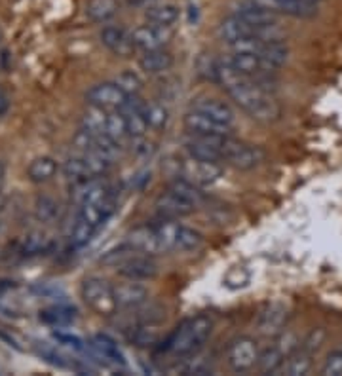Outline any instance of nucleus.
Masks as SVG:
<instances>
[{"label":"nucleus","instance_id":"nucleus-19","mask_svg":"<svg viewBox=\"0 0 342 376\" xmlns=\"http://www.w3.org/2000/svg\"><path fill=\"white\" fill-rule=\"evenodd\" d=\"M192 108L198 110V113H204L208 115L209 118L221 122L225 126H234V110L230 108V105H227L225 101H219V99H213V97H200L192 103Z\"/></svg>","mask_w":342,"mask_h":376},{"label":"nucleus","instance_id":"nucleus-56","mask_svg":"<svg viewBox=\"0 0 342 376\" xmlns=\"http://www.w3.org/2000/svg\"><path fill=\"white\" fill-rule=\"evenodd\" d=\"M2 181H4V164L0 161V185H2Z\"/></svg>","mask_w":342,"mask_h":376},{"label":"nucleus","instance_id":"nucleus-52","mask_svg":"<svg viewBox=\"0 0 342 376\" xmlns=\"http://www.w3.org/2000/svg\"><path fill=\"white\" fill-rule=\"evenodd\" d=\"M185 373H187V375L206 376V375H211L213 369H211V365H209L208 361H204V359H196V361H192L190 365H188L187 369H185Z\"/></svg>","mask_w":342,"mask_h":376},{"label":"nucleus","instance_id":"nucleus-8","mask_svg":"<svg viewBox=\"0 0 342 376\" xmlns=\"http://www.w3.org/2000/svg\"><path fill=\"white\" fill-rule=\"evenodd\" d=\"M128 95L122 92L114 82L95 84L86 92V101L94 107H101L105 110H120L128 103Z\"/></svg>","mask_w":342,"mask_h":376},{"label":"nucleus","instance_id":"nucleus-37","mask_svg":"<svg viewBox=\"0 0 342 376\" xmlns=\"http://www.w3.org/2000/svg\"><path fill=\"white\" fill-rule=\"evenodd\" d=\"M156 230V234L160 238L162 245L166 251L169 249H175V240H177V232H179V222L177 219H166V217H160V221L152 224Z\"/></svg>","mask_w":342,"mask_h":376},{"label":"nucleus","instance_id":"nucleus-9","mask_svg":"<svg viewBox=\"0 0 342 376\" xmlns=\"http://www.w3.org/2000/svg\"><path fill=\"white\" fill-rule=\"evenodd\" d=\"M73 200L78 205L84 203H105L113 196V190L108 187V182L101 177H92L84 181H76L74 188L71 190Z\"/></svg>","mask_w":342,"mask_h":376},{"label":"nucleus","instance_id":"nucleus-46","mask_svg":"<svg viewBox=\"0 0 342 376\" xmlns=\"http://www.w3.org/2000/svg\"><path fill=\"white\" fill-rule=\"evenodd\" d=\"M323 376H342V349L331 352L322 367Z\"/></svg>","mask_w":342,"mask_h":376},{"label":"nucleus","instance_id":"nucleus-6","mask_svg":"<svg viewBox=\"0 0 342 376\" xmlns=\"http://www.w3.org/2000/svg\"><path fill=\"white\" fill-rule=\"evenodd\" d=\"M227 361L234 373H248L257 367L259 348H257L255 340L249 336H240V338L232 340V344L228 346Z\"/></svg>","mask_w":342,"mask_h":376},{"label":"nucleus","instance_id":"nucleus-3","mask_svg":"<svg viewBox=\"0 0 342 376\" xmlns=\"http://www.w3.org/2000/svg\"><path fill=\"white\" fill-rule=\"evenodd\" d=\"M80 296L99 316H113L118 310L114 287L103 277H86L80 285Z\"/></svg>","mask_w":342,"mask_h":376},{"label":"nucleus","instance_id":"nucleus-12","mask_svg":"<svg viewBox=\"0 0 342 376\" xmlns=\"http://www.w3.org/2000/svg\"><path fill=\"white\" fill-rule=\"evenodd\" d=\"M131 247H135L143 255H160V253H166V249L162 245L160 238L156 234V230L152 224H143V226H137V229L129 230L126 240Z\"/></svg>","mask_w":342,"mask_h":376},{"label":"nucleus","instance_id":"nucleus-43","mask_svg":"<svg viewBox=\"0 0 342 376\" xmlns=\"http://www.w3.org/2000/svg\"><path fill=\"white\" fill-rule=\"evenodd\" d=\"M249 272L248 268H243V266H232V268L228 270L227 274H225V285H227L228 289H243L245 285L249 283Z\"/></svg>","mask_w":342,"mask_h":376},{"label":"nucleus","instance_id":"nucleus-24","mask_svg":"<svg viewBox=\"0 0 342 376\" xmlns=\"http://www.w3.org/2000/svg\"><path fill=\"white\" fill-rule=\"evenodd\" d=\"M42 323H46L50 327H67L76 319V310L74 306L61 303L54 304V306H48V308L38 312Z\"/></svg>","mask_w":342,"mask_h":376},{"label":"nucleus","instance_id":"nucleus-1","mask_svg":"<svg viewBox=\"0 0 342 376\" xmlns=\"http://www.w3.org/2000/svg\"><path fill=\"white\" fill-rule=\"evenodd\" d=\"M227 89L228 97L242 108L243 113H248L253 120L261 124H272L280 120L282 116V107L276 101L274 95L261 87L253 78L242 76L240 80L230 84Z\"/></svg>","mask_w":342,"mask_h":376},{"label":"nucleus","instance_id":"nucleus-39","mask_svg":"<svg viewBox=\"0 0 342 376\" xmlns=\"http://www.w3.org/2000/svg\"><path fill=\"white\" fill-rule=\"evenodd\" d=\"M137 253H139L137 249L131 247L128 242H124V243H120L118 247L107 251L105 255L101 256V262H103V264H107V266H114V268H118L122 262H126L128 259L137 255Z\"/></svg>","mask_w":342,"mask_h":376},{"label":"nucleus","instance_id":"nucleus-29","mask_svg":"<svg viewBox=\"0 0 342 376\" xmlns=\"http://www.w3.org/2000/svg\"><path fill=\"white\" fill-rule=\"evenodd\" d=\"M57 173V161L50 156L34 158L27 168V177L33 182H46Z\"/></svg>","mask_w":342,"mask_h":376},{"label":"nucleus","instance_id":"nucleus-45","mask_svg":"<svg viewBox=\"0 0 342 376\" xmlns=\"http://www.w3.org/2000/svg\"><path fill=\"white\" fill-rule=\"evenodd\" d=\"M276 346L282 349L283 356L289 357L291 354H295L297 349L301 348V342H299V338H297L295 333L283 329L282 333L278 335V344H276Z\"/></svg>","mask_w":342,"mask_h":376},{"label":"nucleus","instance_id":"nucleus-57","mask_svg":"<svg viewBox=\"0 0 342 376\" xmlns=\"http://www.w3.org/2000/svg\"><path fill=\"white\" fill-rule=\"evenodd\" d=\"M2 203H4V200H2V196H0V208H2Z\"/></svg>","mask_w":342,"mask_h":376},{"label":"nucleus","instance_id":"nucleus-34","mask_svg":"<svg viewBox=\"0 0 342 376\" xmlns=\"http://www.w3.org/2000/svg\"><path fill=\"white\" fill-rule=\"evenodd\" d=\"M129 340L137 346V348H148L160 342V331L156 329L155 323H139L137 327L131 329Z\"/></svg>","mask_w":342,"mask_h":376},{"label":"nucleus","instance_id":"nucleus-14","mask_svg":"<svg viewBox=\"0 0 342 376\" xmlns=\"http://www.w3.org/2000/svg\"><path fill=\"white\" fill-rule=\"evenodd\" d=\"M287 306L282 303H272L262 310L257 319V329L264 336H278L287 323Z\"/></svg>","mask_w":342,"mask_h":376},{"label":"nucleus","instance_id":"nucleus-16","mask_svg":"<svg viewBox=\"0 0 342 376\" xmlns=\"http://www.w3.org/2000/svg\"><path fill=\"white\" fill-rule=\"evenodd\" d=\"M185 128L190 135H230L232 128L190 108L185 116Z\"/></svg>","mask_w":342,"mask_h":376},{"label":"nucleus","instance_id":"nucleus-26","mask_svg":"<svg viewBox=\"0 0 342 376\" xmlns=\"http://www.w3.org/2000/svg\"><path fill=\"white\" fill-rule=\"evenodd\" d=\"M169 192H173L177 198H181L183 202L190 203L192 208H198L201 202H204V192H201V188L194 182H190L185 177H177L173 181L169 182L168 187Z\"/></svg>","mask_w":342,"mask_h":376},{"label":"nucleus","instance_id":"nucleus-18","mask_svg":"<svg viewBox=\"0 0 342 376\" xmlns=\"http://www.w3.org/2000/svg\"><path fill=\"white\" fill-rule=\"evenodd\" d=\"M236 15H240L245 23L257 29V36H259V31H262V29L278 25V14L276 12H272L269 8L259 6V4H253V2H248V4L238 8Z\"/></svg>","mask_w":342,"mask_h":376},{"label":"nucleus","instance_id":"nucleus-15","mask_svg":"<svg viewBox=\"0 0 342 376\" xmlns=\"http://www.w3.org/2000/svg\"><path fill=\"white\" fill-rule=\"evenodd\" d=\"M118 274L128 277V280H137V282H145V280H152L158 274V264L150 255H143L137 253L126 262H122L118 266Z\"/></svg>","mask_w":342,"mask_h":376},{"label":"nucleus","instance_id":"nucleus-33","mask_svg":"<svg viewBox=\"0 0 342 376\" xmlns=\"http://www.w3.org/2000/svg\"><path fill=\"white\" fill-rule=\"evenodd\" d=\"M287 357L283 356V352L278 346H269V348H264L259 354V361H257V367L261 373L264 375H272L276 370H280L283 367V363H285Z\"/></svg>","mask_w":342,"mask_h":376},{"label":"nucleus","instance_id":"nucleus-42","mask_svg":"<svg viewBox=\"0 0 342 376\" xmlns=\"http://www.w3.org/2000/svg\"><path fill=\"white\" fill-rule=\"evenodd\" d=\"M145 118H147L150 129H164L168 126L169 113L160 103H148L145 108Z\"/></svg>","mask_w":342,"mask_h":376},{"label":"nucleus","instance_id":"nucleus-40","mask_svg":"<svg viewBox=\"0 0 342 376\" xmlns=\"http://www.w3.org/2000/svg\"><path fill=\"white\" fill-rule=\"evenodd\" d=\"M114 84L120 87L124 94L128 97H134V95H139L143 92V80L141 76L134 71H124L116 78H114Z\"/></svg>","mask_w":342,"mask_h":376},{"label":"nucleus","instance_id":"nucleus-48","mask_svg":"<svg viewBox=\"0 0 342 376\" xmlns=\"http://www.w3.org/2000/svg\"><path fill=\"white\" fill-rule=\"evenodd\" d=\"M217 65H219V59H215L211 55H201L198 61V71L204 78L217 82Z\"/></svg>","mask_w":342,"mask_h":376},{"label":"nucleus","instance_id":"nucleus-53","mask_svg":"<svg viewBox=\"0 0 342 376\" xmlns=\"http://www.w3.org/2000/svg\"><path fill=\"white\" fill-rule=\"evenodd\" d=\"M0 340L6 344V346H10V348H14L15 352H23V346H21L20 338H17L12 331L0 327Z\"/></svg>","mask_w":342,"mask_h":376},{"label":"nucleus","instance_id":"nucleus-38","mask_svg":"<svg viewBox=\"0 0 342 376\" xmlns=\"http://www.w3.org/2000/svg\"><path fill=\"white\" fill-rule=\"evenodd\" d=\"M204 243V236L198 230L190 229V226H179L177 232V240H175V249L179 251H196Z\"/></svg>","mask_w":342,"mask_h":376},{"label":"nucleus","instance_id":"nucleus-5","mask_svg":"<svg viewBox=\"0 0 342 376\" xmlns=\"http://www.w3.org/2000/svg\"><path fill=\"white\" fill-rule=\"evenodd\" d=\"M108 166L111 161L107 158L94 154V152H82L80 156H73L63 164V173L74 181H84V179L107 173Z\"/></svg>","mask_w":342,"mask_h":376},{"label":"nucleus","instance_id":"nucleus-7","mask_svg":"<svg viewBox=\"0 0 342 376\" xmlns=\"http://www.w3.org/2000/svg\"><path fill=\"white\" fill-rule=\"evenodd\" d=\"M181 175L190 182H194L200 188L211 187L215 182L219 181L222 177V168L215 161H201L194 160V158H188V160L181 161V168H179Z\"/></svg>","mask_w":342,"mask_h":376},{"label":"nucleus","instance_id":"nucleus-36","mask_svg":"<svg viewBox=\"0 0 342 376\" xmlns=\"http://www.w3.org/2000/svg\"><path fill=\"white\" fill-rule=\"evenodd\" d=\"M105 133H107L116 145H120V147L128 141L129 139L128 124H126V118L122 115V110H113V113H108L107 129H105Z\"/></svg>","mask_w":342,"mask_h":376},{"label":"nucleus","instance_id":"nucleus-31","mask_svg":"<svg viewBox=\"0 0 342 376\" xmlns=\"http://www.w3.org/2000/svg\"><path fill=\"white\" fill-rule=\"evenodd\" d=\"M145 20L152 25L162 27H171L175 21L179 20V8L173 4H160V6H150L145 12Z\"/></svg>","mask_w":342,"mask_h":376},{"label":"nucleus","instance_id":"nucleus-25","mask_svg":"<svg viewBox=\"0 0 342 376\" xmlns=\"http://www.w3.org/2000/svg\"><path fill=\"white\" fill-rule=\"evenodd\" d=\"M171 65H173V55L166 52L164 48L152 50V52H143V55L139 57V67L148 74L166 73L171 68Z\"/></svg>","mask_w":342,"mask_h":376},{"label":"nucleus","instance_id":"nucleus-55","mask_svg":"<svg viewBox=\"0 0 342 376\" xmlns=\"http://www.w3.org/2000/svg\"><path fill=\"white\" fill-rule=\"evenodd\" d=\"M0 314H2V316H6V317H14L15 316L12 310H8L6 306H2V304H0Z\"/></svg>","mask_w":342,"mask_h":376},{"label":"nucleus","instance_id":"nucleus-51","mask_svg":"<svg viewBox=\"0 0 342 376\" xmlns=\"http://www.w3.org/2000/svg\"><path fill=\"white\" fill-rule=\"evenodd\" d=\"M46 249V238L41 234H31L25 242V253L34 255V253H41Z\"/></svg>","mask_w":342,"mask_h":376},{"label":"nucleus","instance_id":"nucleus-35","mask_svg":"<svg viewBox=\"0 0 342 376\" xmlns=\"http://www.w3.org/2000/svg\"><path fill=\"white\" fill-rule=\"evenodd\" d=\"M283 373L287 376H304L312 369V354L304 349H297L295 354L287 357V363H283Z\"/></svg>","mask_w":342,"mask_h":376},{"label":"nucleus","instance_id":"nucleus-50","mask_svg":"<svg viewBox=\"0 0 342 376\" xmlns=\"http://www.w3.org/2000/svg\"><path fill=\"white\" fill-rule=\"evenodd\" d=\"M54 338L57 340V342L65 344V346H71V348H74V349L86 348V344H84V340H82L80 336L71 335V333H61V331H55Z\"/></svg>","mask_w":342,"mask_h":376},{"label":"nucleus","instance_id":"nucleus-28","mask_svg":"<svg viewBox=\"0 0 342 376\" xmlns=\"http://www.w3.org/2000/svg\"><path fill=\"white\" fill-rule=\"evenodd\" d=\"M84 12L87 20L94 23H108L118 14V2L116 0H87Z\"/></svg>","mask_w":342,"mask_h":376},{"label":"nucleus","instance_id":"nucleus-20","mask_svg":"<svg viewBox=\"0 0 342 376\" xmlns=\"http://www.w3.org/2000/svg\"><path fill=\"white\" fill-rule=\"evenodd\" d=\"M230 65L242 73L243 76H249V78H255V76H261V74H272L266 63L261 59V55L253 54V52H234L232 57H228Z\"/></svg>","mask_w":342,"mask_h":376},{"label":"nucleus","instance_id":"nucleus-54","mask_svg":"<svg viewBox=\"0 0 342 376\" xmlns=\"http://www.w3.org/2000/svg\"><path fill=\"white\" fill-rule=\"evenodd\" d=\"M10 108V97L6 95V92L0 87V116H4Z\"/></svg>","mask_w":342,"mask_h":376},{"label":"nucleus","instance_id":"nucleus-27","mask_svg":"<svg viewBox=\"0 0 342 376\" xmlns=\"http://www.w3.org/2000/svg\"><path fill=\"white\" fill-rule=\"evenodd\" d=\"M261 59L266 63V67L274 73L280 67H283L289 59V48L283 41H274V42H264V46L259 52Z\"/></svg>","mask_w":342,"mask_h":376},{"label":"nucleus","instance_id":"nucleus-49","mask_svg":"<svg viewBox=\"0 0 342 376\" xmlns=\"http://www.w3.org/2000/svg\"><path fill=\"white\" fill-rule=\"evenodd\" d=\"M323 338H325V331L314 329L306 338H304V340H302L301 349L308 352V354H314V352H318V349L322 348Z\"/></svg>","mask_w":342,"mask_h":376},{"label":"nucleus","instance_id":"nucleus-17","mask_svg":"<svg viewBox=\"0 0 342 376\" xmlns=\"http://www.w3.org/2000/svg\"><path fill=\"white\" fill-rule=\"evenodd\" d=\"M114 296H116L118 308H139L147 303L148 289L141 283H137V280H129L128 283H120L114 287Z\"/></svg>","mask_w":342,"mask_h":376},{"label":"nucleus","instance_id":"nucleus-22","mask_svg":"<svg viewBox=\"0 0 342 376\" xmlns=\"http://www.w3.org/2000/svg\"><path fill=\"white\" fill-rule=\"evenodd\" d=\"M219 34H221L222 41L232 46L238 41H243V38H249V36H257V29L245 23L240 15L232 14L228 15L227 20H222V23L219 25Z\"/></svg>","mask_w":342,"mask_h":376},{"label":"nucleus","instance_id":"nucleus-2","mask_svg":"<svg viewBox=\"0 0 342 376\" xmlns=\"http://www.w3.org/2000/svg\"><path fill=\"white\" fill-rule=\"evenodd\" d=\"M213 331V321L208 316H196L181 323L175 333L166 342V352L173 354L177 357H187L192 354H198L204 344L208 342Z\"/></svg>","mask_w":342,"mask_h":376},{"label":"nucleus","instance_id":"nucleus-58","mask_svg":"<svg viewBox=\"0 0 342 376\" xmlns=\"http://www.w3.org/2000/svg\"><path fill=\"white\" fill-rule=\"evenodd\" d=\"M0 41H2V33H0Z\"/></svg>","mask_w":342,"mask_h":376},{"label":"nucleus","instance_id":"nucleus-32","mask_svg":"<svg viewBox=\"0 0 342 376\" xmlns=\"http://www.w3.org/2000/svg\"><path fill=\"white\" fill-rule=\"evenodd\" d=\"M107 118L108 113L105 108L90 105V108L82 116V129H86L94 135H103L107 129Z\"/></svg>","mask_w":342,"mask_h":376},{"label":"nucleus","instance_id":"nucleus-10","mask_svg":"<svg viewBox=\"0 0 342 376\" xmlns=\"http://www.w3.org/2000/svg\"><path fill=\"white\" fill-rule=\"evenodd\" d=\"M249 2L269 8L276 14H285L291 17H312L318 14L320 0H249Z\"/></svg>","mask_w":342,"mask_h":376},{"label":"nucleus","instance_id":"nucleus-23","mask_svg":"<svg viewBox=\"0 0 342 376\" xmlns=\"http://www.w3.org/2000/svg\"><path fill=\"white\" fill-rule=\"evenodd\" d=\"M90 348L94 349L95 356L101 357L105 363L126 367V357L122 354V349L118 348L116 340L108 335H95L90 342Z\"/></svg>","mask_w":342,"mask_h":376},{"label":"nucleus","instance_id":"nucleus-44","mask_svg":"<svg viewBox=\"0 0 342 376\" xmlns=\"http://www.w3.org/2000/svg\"><path fill=\"white\" fill-rule=\"evenodd\" d=\"M36 354H38V357H42L44 361L50 363V365H54V367H59V369H67L69 363L65 357L61 356L59 352L55 348H52V346H48L46 342H38L36 346Z\"/></svg>","mask_w":342,"mask_h":376},{"label":"nucleus","instance_id":"nucleus-30","mask_svg":"<svg viewBox=\"0 0 342 376\" xmlns=\"http://www.w3.org/2000/svg\"><path fill=\"white\" fill-rule=\"evenodd\" d=\"M120 110L122 115H124V118H126V124H128L129 139H134V141L143 139L148 131V122L147 118H145V115L139 113V110H135L134 107H129L128 103H126Z\"/></svg>","mask_w":342,"mask_h":376},{"label":"nucleus","instance_id":"nucleus-4","mask_svg":"<svg viewBox=\"0 0 342 376\" xmlns=\"http://www.w3.org/2000/svg\"><path fill=\"white\" fill-rule=\"evenodd\" d=\"M264 160H266V152H264L262 147L238 141V139H232L230 135L225 139V145H222V161H227L228 166L248 171V169L261 166Z\"/></svg>","mask_w":342,"mask_h":376},{"label":"nucleus","instance_id":"nucleus-41","mask_svg":"<svg viewBox=\"0 0 342 376\" xmlns=\"http://www.w3.org/2000/svg\"><path fill=\"white\" fill-rule=\"evenodd\" d=\"M95 232H97V229H95L94 224L84 221L82 217H76V222H74L73 226V234H71V242H73L74 247H84V245L92 242Z\"/></svg>","mask_w":342,"mask_h":376},{"label":"nucleus","instance_id":"nucleus-47","mask_svg":"<svg viewBox=\"0 0 342 376\" xmlns=\"http://www.w3.org/2000/svg\"><path fill=\"white\" fill-rule=\"evenodd\" d=\"M57 203L52 200V198H38V202H36V215L41 221H52L57 215Z\"/></svg>","mask_w":342,"mask_h":376},{"label":"nucleus","instance_id":"nucleus-13","mask_svg":"<svg viewBox=\"0 0 342 376\" xmlns=\"http://www.w3.org/2000/svg\"><path fill=\"white\" fill-rule=\"evenodd\" d=\"M169 27H162V25H141V27L134 29L131 33V41H134L135 48L141 52H152V50H160L164 44L169 41Z\"/></svg>","mask_w":342,"mask_h":376},{"label":"nucleus","instance_id":"nucleus-11","mask_svg":"<svg viewBox=\"0 0 342 376\" xmlns=\"http://www.w3.org/2000/svg\"><path fill=\"white\" fill-rule=\"evenodd\" d=\"M101 44L107 48L108 52H113L118 57H129L134 54L135 44L131 41V33H128L124 27L118 25H105L99 33Z\"/></svg>","mask_w":342,"mask_h":376},{"label":"nucleus","instance_id":"nucleus-21","mask_svg":"<svg viewBox=\"0 0 342 376\" xmlns=\"http://www.w3.org/2000/svg\"><path fill=\"white\" fill-rule=\"evenodd\" d=\"M155 208L158 211V215L166 217V219H179V217H187L190 213H194V209L190 203L183 202L181 198H177L173 192H162L158 198H156Z\"/></svg>","mask_w":342,"mask_h":376}]
</instances>
